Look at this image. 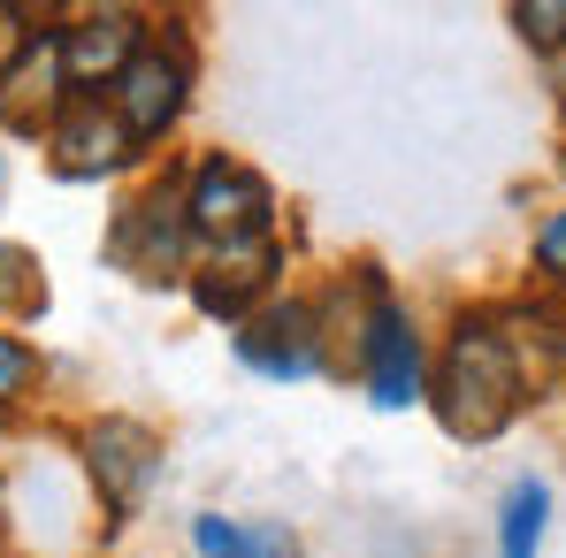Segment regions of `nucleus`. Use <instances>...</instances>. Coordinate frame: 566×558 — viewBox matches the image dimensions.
Listing matches in <instances>:
<instances>
[{"label":"nucleus","instance_id":"1","mask_svg":"<svg viewBox=\"0 0 566 558\" xmlns=\"http://www.w3.org/2000/svg\"><path fill=\"white\" fill-rule=\"evenodd\" d=\"M528 375H521V352L497 322V306H460L452 329H444V352L429 368V406L437 421L460 436V444H490L521 421L528 406Z\"/></svg>","mask_w":566,"mask_h":558},{"label":"nucleus","instance_id":"2","mask_svg":"<svg viewBox=\"0 0 566 558\" xmlns=\"http://www.w3.org/2000/svg\"><path fill=\"white\" fill-rule=\"evenodd\" d=\"M185 185H191V169H169V177H154L138 199L115 207V222H107V261H115L123 276H138V283L191 276V245H199V238H191Z\"/></svg>","mask_w":566,"mask_h":558},{"label":"nucleus","instance_id":"3","mask_svg":"<svg viewBox=\"0 0 566 558\" xmlns=\"http://www.w3.org/2000/svg\"><path fill=\"white\" fill-rule=\"evenodd\" d=\"M107 107H115L130 154L161 146L185 123V107H191V31L185 23H161V39H146L130 54V70L107 85Z\"/></svg>","mask_w":566,"mask_h":558},{"label":"nucleus","instance_id":"4","mask_svg":"<svg viewBox=\"0 0 566 558\" xmlns=\"http://www.w3.org/2000/svg\"><path fill=\"white\" fill-rule=\"evenodd\" d=\"M185 207H191V238H199L207 253L269 245V238H276V185H269L253 161H238V154H207V161H191Z\"/></svg>","mask_w":566,"mask_h":558},{"label":"nucleus","instance_id":"5","mask_svg":"<svg viewBox=\"0 0 566 558\" xmlns=\"http://www.w3.org/2000/svg\"><path fill=\"white\" fill-rule=\"evenodd\" d=\"M353 337H360V345H353L360 382H368V398H376L382 413H406V406L429 398V345H421L406 298H390L382 269H368V314H360Z\"/></svg>","mask_w":566,"mask_h":558},{"label":"nucleus","instance_id":"6","mask_svg":"<svg viewBox=\"0 0 566 558\" xmlns=\"http://www.w3.org/2000/svg\"><path fill=\"white\" fill-rule=\"evenodd\" d=\"M77 452H85V466H93L99 513H107L99 528H123V520L146 505L154 474H161V436H154L146 421H130V413H99V421H85Z\"/></svg>","mask_w":566,"mask_h":558},{"label":"nucleus","instance_id":"7","mask_svg":"<svg viewBox=\"0 0 566 558\" xmlns=\"http://www.w3.org/2000/svg\"><path fill=\"white\" fill-rule=\"evenodd\" d=\"M238 360L269 382H306V375L329 368V337H322V314L314 298H269L261 314L238 322Z\"/></svg>","mask_w":566,"mask_h":558},{"label":"nucleus","instance_id":"8","mask_svg":"<svg viewBox=\"0 0 566 558\" xmlns=\"http://www.w3.org/2000/svg\"><path fill=\"white\" fill-rule=\"evenodd\" d=\"M146 39H154V23H146L138 8H85V15H70V23L54 31V46H62V85H70V93L115 85Z\"/></svg>","mask_w":566,"mask_h":558},{"label":"nucleus","instance_id":"9","mask_svg":"<svg viewBox=\"0 0 566 558\" xmlns=\"http://www.w3.org/2000/svg\"><path fill=\"white\" fill-rule=\"evenodd\" d=\"M283 276V245H230V253H207V261H191V306L207 314V322H245V314H261L269 306V283Z\"/></svg>","mask_w":566,"mask_h":558},{"label":"nucleus","instance_id":"10","mask_svg":"<svg viewBox=\"0 0 566 558\" xmlns=\"http://www.w3.org/2000/svg\"><path fill=\"white\" fill-rule=\"evenodd\" d=\"M62 46H54V31H23L15 39V62L0 70V123L8 130H23V138H46V123L62 115Z\"/></svg>","mask_w":566,"mask_h":558},{"label":"nucleus","instance_id":"11","mask_svg":"<svg viewBox=\"0 0 566 558\" xmlns=\"http://www.w3.org/2000/svg\"><path fill=\"white\" fill-rule=\"evenodd\" d=\"M46 146H54V169H62V177H107V169L138 161L130 138H123V123H115V107L99 93L62 99V115L46 123Z\"/></svg>","mask_w":566,"mask_h":558},{"label":"nucleus","instance_id":"12","mask_svg":"<svg viewBox=\"0 0 566 558\" xmlns=\"http://www.w3.org/2000/svg\"><path fill=\"white\" fill-rule=\"evenodd\" d=\"M497 322L521 352V375H528V360H544V382H566V298H552V291L513 298V306H497Z\"/></svg>","mask_w":566,"mask_h":558},{"label":"nucleus","instance_id":"13","mask_svg":"<svg viewBox=\"0 0 566 558\" xmlns=\"http://www.w3.org/2000/svg\"><path fill=\"white\" fill-rule=\"evenodd\" d=\"M191 551H199V558H298V536H291L283 520L199 513V520H191Z\"/></svg>","mask_w":566,"mask_h":558},{"label":"nucleus","instance_id":"14","mask_svg":"<svg viewBox=\"0 0 566 558\" xmlns=\"http://www.w3.org/2000/svg\"><path fill=\"white\" fill-rule=\"evenodd\" d=\"M544 520H552V489L536 474H521L497 505V558H536L544 551Z\"/></svg>","mask_w":566,"mask_h":558},{"label":"nucleus","instance_id":"15","mask_svg":"<svg viewBox=\"0 0 566 558\" xmlns=\"http://www.w3.org/2000/svg\"><path fill=\"white\" fill-rule=\"evenodd\" d=\"M31 382H39V352L15 329H0V413H15L31 398Z\"/></svg>","mask_w":566,"mask_h":558},{"label":"nucleus","instance_id":"16","mask_svg":"<svg viewBox=\"0 0 566 558\" xmlns=\"http://www.w3.org/2000/svg\"><path fill=\"white\" fill-rule=\"evenodd\" d=\"M513 31H521L536 54H559L566 46V0H521V8H513Z\"/></svg>","mask_w":566,"mask_h":558},{"label":"nucleus","instance_id":"17","mask_svg":"<svg viewBox=\"0 0 566 558\" xmlns=\"http://www.w3.org/2000/svg\"><path fill=\"white\" fill-rule=\"evenodd\" d=\"M31 276H39V261H31L23 245H0V298H8L15 314L46 306V283H31Z\"/></svg>","mask_w":566,"mask_h":558},{"label":"nucleus","instance_id":"18","mask_svg":"<svg viewBox=\"0 0 566 558\" xmlns=\"http://www.w3.org/2000/svg\"><path fill=\"white\" fill-rule=\"evenodd\" d=\"M536 276H544L552 298H566V207L544 214V230H536Z\"/></svg>","mask_w":566,"mask_h":558},{"label":"nucleus","instance_id":"19","mask_svg":"<svg viewBox=\"0 0 566 558\" xmlns=\"http://www.w3.org/2000/svg\"><path fill=\"white\" fill-rule=\"evenodd\" d=\"M559 177H566V154H559Z\"/></svg>","mask_w":566,"mask_h":558}]
</instances>
